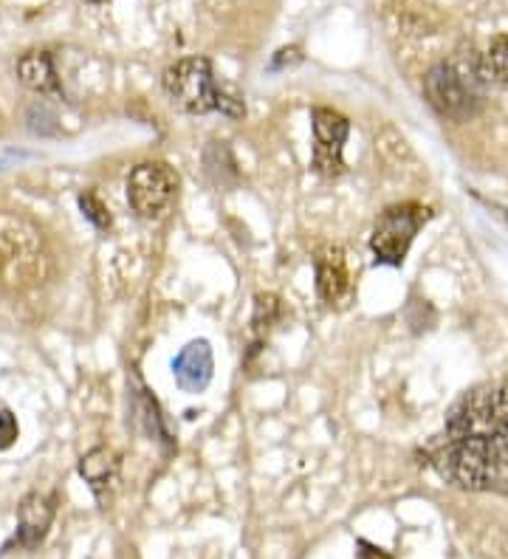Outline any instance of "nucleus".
Returning <instances> with one entry per match:
<instances>
[{"mask_svg": "<svg viewBox=\"0 0 508 559\" xmlns=\"http://www.w3.org/2000/svg\"><path fill=\"white\" fill-rule=\"evenodd\" d=\"M424 457L454 489L508 498V382L466 390Z\"/></svg>", "mask_w": 508, "mask_h": 559, "instance_id": "nucleus-1", "label": "nucleus"}, {"mask_svg": "<svg viewBox=\"0 0 508 559\" xmlns=\"http://www.w3.org/2000/svg\"><path fill=\"white\" fill-rule=\"evenodd\" d=\"M162 88L169 103L190 117H206V114H221L226 119L246 117L244 96L217 82L212 60L206 57H184L173 62L164 71Z\"/></svg>", "mask_w": 508, "mask_h": 559, "instance_id": "nucleus-2", "label": "nucleus"}, {"mask_svg": "<svg viewBox=\"0 0 508 559\" xmlns=\"http://www.w3.org/2000/svg\"><path fill=\"white\" fill-rule=\"evenodd\" d=\"M483 88L486 85L477 80L474 60L469 69L463 62L440 60L424 76V96H427L429 108L449 122H469L477 117L486 103Z\"/></svg>", "mask_w": 508, "mask_h": 559, "instance_id": "nucleus-3", "label": "nucleus"}, {"mask_svg": "<svg viewBox=\"0 0 508 559\" xmlns=\"http://www.w3.org/2000/svg\"><path fill=\"white\" fill-rule=\"evenodd\" d=\"M48 272L43 233L23 215L0 212V277L14 288L40 283Z\"/></svg>", "mask_w": 508, "mask_h": 559, "instance_id": "nucleus-4", "label": "nucleus"}, {"mask_svg": "<svg viewBox=\"0 0 508 559\" xmlns=\"http://www.w3.org/2000/svg\"><path fill=\"white\" fill-rule=\"evenodd\" d=\"M433 215L435 212L429 206L415 204V201L387 206L370 233V252L373 260H376V266H404V260L410 254V249H413L415 238L433 221Z\"/></svg>", "mask_w": 508, "mask_h": 559, "instance_id": "nucleus-5", "label": "nucleus"}, {"mask_svg": "<svg viewBox=\"0 0 508 559\" xmlns=\"http://www.w3.org/2000/svg\"><path fill=\"white\" fill-rule=\"evenodd\" d=\"M125 187H128L130 210L139 218H162L178 195V173L164 162L135 164Z\"/></svg>", "mask_w": 508, "mask_h": 559, "instance_id": "nucleus-6", "label": "nucleus"}, {"mask_svg": "<svg viewBox=\"0 0 508 559\" xmlns=\"http://www.w3.org/2000/svg\"><path fill=\"white\" fill-rule=\"evenodd\" d=\"M314 128V151H311V170L326 181L342 178L345 167V142L351 136V122L347 117L336 114L333 108H314L311 110Z\"/></svg>", "mask_w": 508, "mask_h": 559, "instance_id": "nucleus-7", "label": "nucleus"}, {"mask_svg": "<svg viewBox=\"0 0 508 559\" xmlns=\"http://www.w3.org/2000/svg\"><path fill=\"white\" fill-rule=\"evenodd\" d=\"M314 286H317L319 300L326 302L328 308H342L351 306L353 300V277L347 269V258L342 246H322L314 258Z\"/></svg>", "mask_w": 508, "mask_h": 559, "instance_id": "nucleus-8", "label": "nucleus"}, {"mask_svg": "<svg viewBox=\"0 0 508 559\" xmlns=\"http://www.w3.org/2000/svg\"><path fill=\"white\" fill-rule=\"evenodd\" d=\"M57 514V498L55 495H40V491H32L17 506V532L9 539L3 551L0 554H12L14 548L21 551H32L46 539L48 528H51V520Z\"/></svg>", "mask_w": 508, "mask_h": 559, "instance_id": "nucleus-9", "label": "nucleus"}, {"mask_svg": "<svg viewBox=\"0 0 508 559\" xmlns=\"http://www.w3.org/2000/svg\"><path fill=\"white\" fill-rule=\"evenodd\" d=\"M173 376L176 384L184 393H203L210 388L212 376H215V356H212V345L206 340L187 342L173 359Z\"/></svg>", "mask_w": 508, "mask_h": 559, "instance_id": "nucleus-10", "label": "nucleus"}, {"mask_svg": "<svg viewBox=\"0 0 508 559\" xmlns=\"http://www.w3.org/2000/svg\"><path fill=\"white\" fill-rule=\"evenodd\" d=\"M17 76L28 91L43 96H57L62 94L60 74L55 69V60L48 51H26L17 60Z\"/></svg>", "mask_w": 508, "mask_h": 559, "instance_id": "nucleus-11", "label": "nucleus"}, {"mask_svg": "<svg viewBox=\"0 0 508 559\" xmlns=\"http://www.w3.org/2000/svg\"><path fill=\"white\" fill-rule=\"evenodd\" d=\"M116 475H119V455L108 447H94V450L80 457V478L88 484V489L99 500H105Z\"/></svg>", "mask_w": 508, "mask_h": 559, "instance_id": "nucleus-12", "label": "nucleus"}, {"mask_svg": "<svg viewBox=\"0 0 508 559\" xmlns=\"http://www.w3.org/2000/svg\"><path fill=\"white\" fill-rule=\"evenodd\" d=\"M477 80L488 88L508 91V35H497L488 40L481 55L474 57Z\"/></svg>", "mask_w": 508, "mask_h": 559, "instance_id": "nucleus-13", "label": "nucleus"}, {"mask_svg": "<svg viewBox=\"0 0 508 559\" xmlns=\"http://www.w3.org/2000/svg\"><path fill=\"white\" fill-rule=\"evenodd\" d=\"M203 173L210 178L212 185L221 187V190H229V187L237 185V162L232 156L229 144L226 142H210L206 151H203Z\"/></svg>", "mask_w": 508, "mask_h": 559, "instance_id": "nucleus-14", "label": "nucleus"}, {"mask_svg": "<svg viewBox=\"0 0 508 559\" xmlns=\"http://www.w3.org/2000/svg\"><path fill=\"white\" fill-rule=\"evenodd\" d=\"M280 320H283V302H280V297L258 294L255 297V314H251V334H255V340H265Z\"/></svg>", "mask_w": 508, "mask_h": 559, "instance_id": "nucleus-15", "label": "nucleus"}, {"mask_svg": "<svg viewBox=\"0 0 508 559\" xmlns=\"http://www.w3.org/2000/svg\"><path fill=\"white\" fill-rule=\"evenodd\" d=\"M80 210H82V215H85V218L96 226V229H110V224H114V218H110V210L102 204L99 199H96L94 192H85V195H80Z\"/></svg>", "mask_w": 508, "mask_h": 559, "instance_id": "nucleus-16", "label": "nucleus"}, {"mask_svg": "<svg viewBox=\"0 0 508 559\" xmlns=\"http://www.w3.org/2000/svg\"><path fill=\"white\" fill-rule=\"evenodd\" d=\"M21 436V427H17V418H14L12 409H0V452L9 450Z\"/></svg>", "mask_w": 508, "mask_h": 559, "instance_id": "nucleus-17", "label": "nucleus"}, {"mask_svg": "<svg viewBox=\"0 0 508 559\" xmlns=\"http://www.w3.org/2000/svg\"><path fill=\"white\" fill-rule=\"evenodd\" d=\"M299 62H303V51H299V46H288V48H280L277 55H274V60H271L269 69L283 71V69H292V66H299Z\"/></svg>", "mask_w": 508, "mask_h": 559, "instance_id": "nucleus-18", "label": "nucleus"}, {"mask_svg": "<svg viewBox=\"0 0 508 559\" xmlns=\"http://www.w3.org/2000/svg\"><path fill=\"white\" fill-rule=\"evenodd\" d=\"M356 559H395V557L393 554H387L385 548L367 543V539H359V543H356Z\"/></svg>", "mask_w": 508, "mask_h": 559, "instance_id": "nucleus-19", "label": "nucleus"}, {"mask_svg": "<svg viewBox=\"0 0 508 559\" xmlns=\"http://www.w3.org/2000/svg\"><path fill=\"white\" fill-rule=\"evenodd\" d=\"M9 158H14V153H0V170H3V167H7Z\"/></svg>", "mask_w": 508, "mask_h": 559, "instance_id": "nucleus-20", "label": "nucleus"}, {"mask_svg": "<svg viewBox=\"0 0 508 559\" xmlns=\"http://www.w3.org/2000/svg\"><path fill=\"white\" fill-rule=\"evenodd\" d=\"M91 3H108V0H91Z\"/></svg>", "mask_w": 508, "mask_h": 559, "instance_id": "nucleus-21", "label": "nucleus"}]
</instances>
